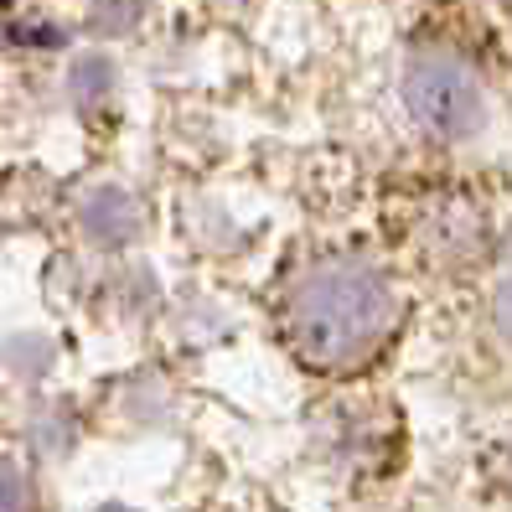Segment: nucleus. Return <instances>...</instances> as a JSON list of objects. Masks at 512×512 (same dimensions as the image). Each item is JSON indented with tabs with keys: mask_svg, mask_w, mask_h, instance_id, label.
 <instances>
[{
	"mask_svg": "<svg viewBox=\"0 0 512 512\" xmlns=\"http://www.w3.org/2000/svg\"><path fill=\"white\" fill-rule=\"evenodd\" d=\"M404 99L419 125L440 140H471L481 130V114H487L476 73L456 52H414L404 73Z\"/></svg>",
	"mask_w": 512,
	"mask_h": 512,
	"instance_id": "2",
	"label": "nucleus"
},
{
	"mask_svg": "<svg viewBox=\"0 0 512 512\" xmlns=\"http://www.w3.org/2000/svg\"><path fill=\"white\" fill-rule=\"evenodd\" d=\"M497 326H502L507 337H512V280L497 290Z\"/></svg>",
	"mask_w": 512,
	"mask_h": 512,
	"instance_id": "3",
	"label": "nucleus"
},
{
	"mask_svg": "<svg viewBox=\"0 0 512 512\" xmlns=\"http://www.w3.org/2000/svg\"><path fill=\"white\" fill-rule=\"evenodd\" d=\"M404 321L399 290L373 264L321 259L290 285L285 300V337L300 363L321 373H352L394 342Z\"/></svg>",
	"mask_w": 512,
	"mask_h": 512,
	"instance_id": "1",
	"label": "nucleus"
}]
</instances>
